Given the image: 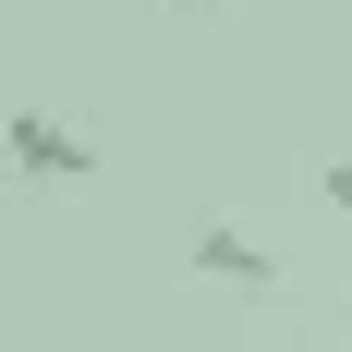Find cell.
<instances>
[{
	"label": "cell",
	"instance_id": "2",
	"mask_svg": "<svg viewBox=\"0 0 352 352\" xmlns=\"http://www.w3.org/2000/svg\"><path fill=\"white\" fill-rule=\"evenodd\" d=\"M195 280H219V292H267V280H280V255L255 243L243 219H207V231H195Z\"/></svg>",
	"mask_w": 352,
	"mask_h": 352
},
{
	"label": "cell",
	"instance_id": "3",
	"mask_svg": "<svg viewBox=\"0 0 352 352\" xmlns=\"http://www.w3.org/2000/svg\"><path fill=\"white\" fill-rule=\"evenodd\" d=\"M316 195H328V207H352V158H328V170H316Z\"/></svg>",
	"mask_w": 352,
	"mask_h": 352
},
{
	"label": "cell",
	"instance_id": "1",
	"mask_svg": "<svg viewBox=\"0 0 352 352\" xmlns=\"http://www.w3.org/2000/svg\"><path fill=\"white\" fill-rule=\"evenodd\" d=\"M0 146H12V170H25V182H85V170H98V146L73 134L61 109H12V134H0Z\"/></svg>",
	"mask_w": 352,
	"mask_h": 352
}]
</instances>
